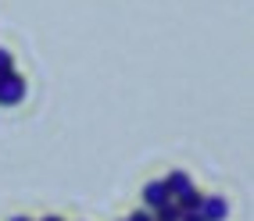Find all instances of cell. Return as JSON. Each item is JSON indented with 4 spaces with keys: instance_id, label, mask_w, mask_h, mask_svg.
<instances>
[{
    "instance_id": "1",
    "label": "cell",
    "mask_w": 254,
    "mask_h": 221,
    "mask_svg": "<svg viewBox=\"0 0 254 221\" xmlns=\"http://www.w3.org/2000/svg\"><path fill=\"white\" fill-rule=\"evenodd\" d=\"M22 100H25V79L14 75V72L0 75V104L14 107V104H22Z\"/></svg>"
},
{
    "instance_id": "11",
    "label": "cell",
    "mask_w": 254,
    "mask_h": 221,
    "mask_svg": "<svg viewBox=\"0 0 254 221\" xmlns=\"http://www.w3.org/2000/svg\"><path fill=\"white\" fill-rule=\"evenodd\" d=\"M11 221H29V218H11Z\"/></svg>"
},
{
    "instance_id": "4",
    "label": "cell",
    "mask_w": 254,
    "mask_h": 221,
    "mask_svg": "<svg viewBox=\"0 0 254 221\" xmlns=\"http://www.w3.org/2000/svg\"><path fill=\"white\" fill-rule=\"evenodd\" d=\"M165 185H168V196H172V200H179L186 189H193V182H190L186 172H172V175L165 178Z\"/></svg>"
},
{
    "instance_id": "9",
    "label": "cell",
    "mask_w": 254,
    "mask_h": 221,
    "mask_svg": "<svg viewBox=\"0 0 254 221\" xmlns=\"http://www.w3.org/2000/svg\"><path fill=\"white\" fill-rule=\"evenodd\" d=\"M179 221H204V214H200V211H183Z\"/></svg>"
},
{
    "instance_id": "5",
    "label": "cell",
    "mask_w": 254,
    "mask_h": 221,
    "mask_svg": "<svg viewBox=\"0 0 254 221\" xmlns=\"http://www.w3.org/2000/svg\"><path fill=\"white\" fill-rule=\"evenodd\" d=\"M150 214H154V221H179V218H183V211H179V203H176V200L161 203V207H154Z\"/></svg>"
},
{
    "instance_id": "7",
    "label": "cell",
    "mask_w": 254,
    "mask_h": 221,
    "mask_svg": "<svg viewBox=\"0 0 254 221\" xmlns=\"http://www.w3.org/2000/svg\"><path fill=\"white\" fill-rule=\"evenodd\" d=\"M7 72H14V57H11V50L0 46V75H7Z\"/></svg>"
},
{
    "instance_id": "10",
    "label": "cell",
    "mask_w": 254,
    "mask_h": 221,
    "mask_svg": "<svg viewBox=\"0 0 254 221\" xmlns=\"http://www.w3.org/2000/svg\"><path fill=\"white\" fill-rule=\"evenodd\" d=\"M43 221H61V218H54V214H50V218H43Z\"/></svg>"
},
{
    "instance_id": "3",
    "label": "cell",
    "mask_w": 254,
    "mask_h": 221,
    "mask_svg": "<svg viewBox=\"0 0 254 221\" xmlns=\"http://www.w3.org/2000/svg\"><path fill=\"white\" fill-rule=\"evenodd\" d=\"M200 214H204V221H226L229 203L222 196H200Z\"/></svg>"
},
{
    "instance_id": "8",
    "label": "cell",
    "mask_w": 254,
    "mask_h": 221,
    "mask_svg": "<svg viewBox=\"0 0 254 221\" xmlns=\"http://www.w3.org/2000/svg\"><path fill=\"white\" fill-rule=\"evenodd\" d=\"M126 221H154V214H150V211H132Z\"/></svg>"
},
{
    "instance_id": "6",
    "label": "cell",
    "mask_w": 254,
    "mask_h": 221,
    "mask_svg": "<svg viewBox=\"0 0 254 221\" xmlns=\"http://www.w3.org/2000/svg\"><path fill=\"white\" fill-rule=\"evenodd\" d=\"M176 203H179V211H200V193L197 189H186Z\"/></svg>"
},
{
    "instance_id": "2",
    "label": "cell",
    "mask_w": 254,
    "mask_h": 221,
    "mask_svg": "<svg viewBox=\"0 0 254 221\" xmlns=\"http://www.w3.org/2000/svg\"><path fill=\"white\" fill-rule=\"evenodd\" d=\"M168 200H172V196H168L165 178H154V182H147V185H143V203H147V211L161 207V203H168Z\"/></svg>"
}]
</instances>
